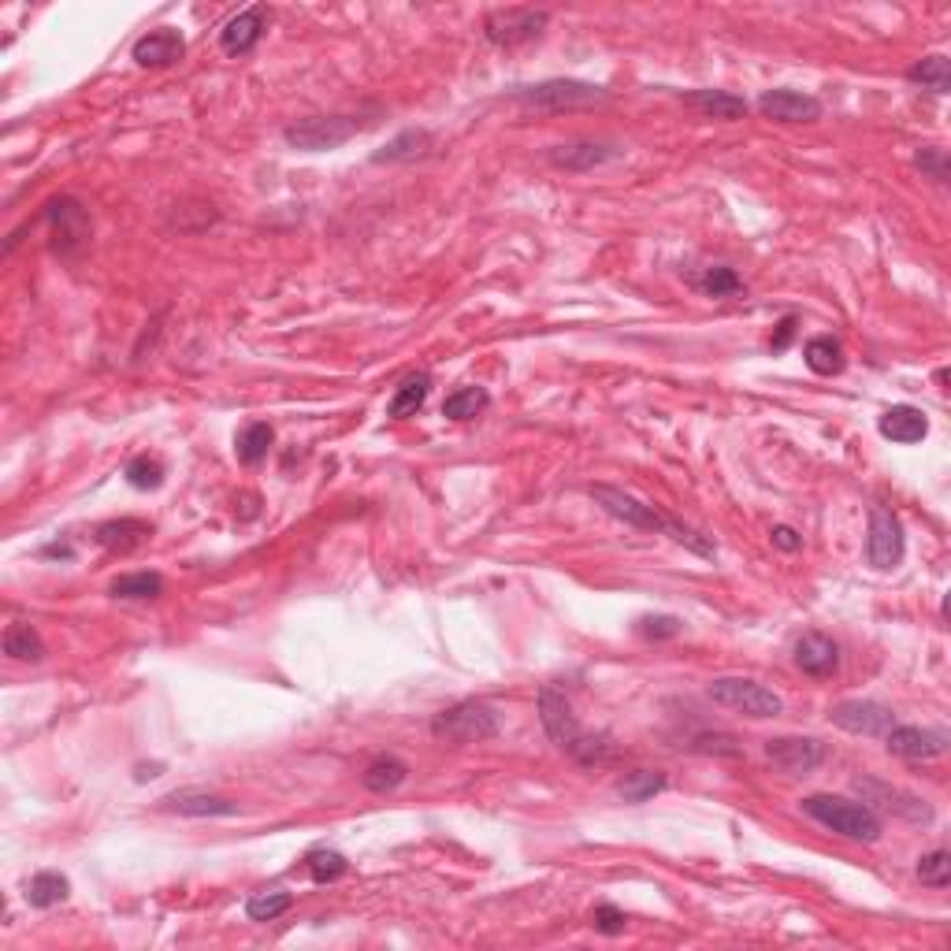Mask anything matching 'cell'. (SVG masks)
Instances as JSON below:
<instances>
[{
    "label": "cell",
    "instance_id": "obj_1",
    "mask_svg": "<svg viewBox=\"0 0 951 951\" xmlns=\"http://www.w3.org/2000/svg\"><path fill=\"white\" fill-rule=\"evenodd\" d=\"M540 722L546 728V736H551L562 751H569L576 762L599 766V762H607V758L613 755V747H610L607 736L584 733L580 722H576V714H573V706H569V699H565L558 688H543L540 691Z\"/></svg>",
    "mask_w": 951,
    "mask_h": 951
},
{
    "label": "cell",
    "instance_id": "obj_2",
    "mask_svg": "<svg viewBox=\"0 0 951 951\" xmlns=\"http://www.w3.org/2000/svg\"><path fill=\"white\" fill-rule=\"evenodd\" d=\"M803 814L825 825V829L840 833V837H848V840H859V844H873L885 833V825H881L873 806L840 800V795H806Z\"/></svg>",
    "mask_w": 951,
    "mask_h": 951
},
{
    "label": "cell",
    "instance_id": "obj_3",
    "mask_svg": "<svg viewBox=\"0 0 951 951\" xmlns=\"http://www.w3.org/2000/svg\"><path fill=\"white\" fill-rule=\"evenodd\" d=\"M431 736L435 739H446V744H484V739H495L498 736V714L487 703H457L450 710H439L431 717Z\"/></svg>",
    "mask_w": 951,
    "mask_h": 951
},
{
    "label": "cell",
    "instance_id": "obj_4",
    "mask_svg": "<svg viewBox=\"0 0 951 951\" xmlns=\"http://www.w3.org/2000/svg\"><path fill=\"white\" fill-rule=\"evenodd\" d=\"M710 699L725 710H736L744 717H755V722H766V717H777L784 710V699L770 691L758 680H747V677H717L710 684Z\"/></svg>",
    "mask_w": 951,
    "mask_h": 951
},
{
    "label": "cell",
    "instance_id": "obj_5",
    "mask_svg": "<svg viewBox=\"0 0 951 951\" xmlns=\"http://www.w3.org/2000/svg\"><path fill=\"white\" fill-rule=\"evenodd\" d=\"M369 123L358 120V115H313V120H302V123H291L283 131L286 146L291 149H302V152H328V149H339L346 141L353 138L358 131H364Z\"/></svg>",
    "mask_w": 951,
    "mask_h": 951
},
{
    "label": "cell",
    "instance_id": "obj_6",
    "mask_svg": "<svg viewBox=\"0 0 951 951\" xmlns=\"http://www.w3.org/2000/svg\"><path fill=\"white\" fill-rule=\"evenodd\" d=\"M610 93L602 86L591 82H573V79H551L540 86H524L513 93V101H521L524 109H543V112H573V109H591L602 104Z\"/></svg>",
    "mask_w": 951,
    "mask_h": 951
},
{
    "label": "cell",
    "instance_id": "obj_7",
    "mask_svg": "<svg viewBox=\"0 0 951 951\" xmlns=\"http://www.w3.org/2000/svg\"><path fill=\"white\" fill-rule=\"evenodd\" d=\"M546 23H551V15L535 12V8H495L484 19V34L498 49H517V45L535 42Z\"/></svg>",
    "mask_w": 951,
    "mask_h": 951
},
{
    "label": "cell",
    "instance_id": "obj_8",
    "mask_svg": "<svg viewBox=\"0 0 951 951\" xmlns=\"http://www.w3.org/2000/svg\"><path fill=\"white\" fill-rule=\"evenodd\" d=\"M903 551H907V540H903V524L896 517V509L885 502L870 506V535H867V558L873 569L888 573L903 562Z\"/></svg>",
    "mask_w": 951,
    "mask_h": 951
},
{
    "label": "cell",
    "instance_id": "obj_9",
    "mask_svg": "<svg viewBox=\"0 0 951 951\" xmlns=\"http://www.w3.org/2000/svg\"><path fill=\"white\" fill-rule=\"evenodd\" d=\"M591 498H595V502H599L602 509H607L610 517H618V521H624L629 528H639V532H658V535L669 532V521H672L669 513H658L655 506L639 502V498L624 495V491H618V487L595 484V487H591Z\"/></svg>",
    "mask_w": 951,
    "mask_h": 951
},
{
    "label": "cell",
    "instance_id": "obj_10",
    "mask_svg": "<svg viewBox=\"0 0 951 951\" xmlns=\"http://www.w3.org/2000/svg\"><path fill=\"white\" fill-rule=\"evenodd\" d=\"M45 224L53 227V249L56 253H75L90 238V213L75 197H56L45 205Z\"/></svg>",
    "mask_w": 951,
    "mask_h": 951
},
{
    "label": "cell",
    "instance_id": "obj_11",
    "mask_svg": "<svg viewBox=\"0 0 951 951\" xmlns=\"http://www.w3.org/2000/svg\"><path fill=\"white\" fill-rule=\"evenodd\" d=\"M854 792H862V803L867 806L873 803V806H881V811H892L896 818L921 822V825L933 822V806H929L926 800H918V795H910V792H899V788H892L885 781L859 777V781H854Z\"/></svg>",
    "mask_w": 951,
    "mask_h": 951
},
{
    "label": "cell",
    "instance_id": "obj_12",
    "mask_svg": "<svg viewBox=\"0 0 951 951\" xmlns=\"http://www.w3.org/2000/svg\"><path fill=\"white\" fill-rule=\"evenodd\" d=\"M885 744L892 755L907 758V762H929L948 751L951 736L944 728H918V725H892L885 733Z\"/></svg>",
    "mask_w": 951,
    "mask_h": 951
},
{
    "label": "cell",
    "instance_id": "obj_13",
    "mask_svg": "<svg viewBox=\"0 0 951 951\" xmlns=\"http://www.w3.org/2000/svg\"><path fill=\"white\" fill-rule=\"evenodd\" d=\"M829 717L837 728L854 736H885L896 725V714L885 703H873V699H848V703L833 706Z\"/></svg>",
    "mask_w": 951,
    "mask_h": 951
},
{
    "label": "cell",
    "instance_id": "obj_14",
    "mask_svg": "<svg viewBox=\"0 0 951 951\" xmlns=\"http://www.w3.org/2000/svg\"><path fill=\"white\" fill-rule=\"evenodd\" d=\"M766 758L781 773H814L825 758V747L814 736H777L766 739Z\"/></svg>",
    "mask_w": 951,
    "mask_h": 951
},
{
    "label": "cell",
    "instance_id": "obj_15",
    "mask_svg": "<svg viewBox=\"0 0 951 951\" xmlns=\"http://www.w3.org/2000/svg\"><path fill=\"white\" fill-rule=\"evenodd\" d=\"M758 112L777 123H814L822 120V101L800 90H766L758 98Z\"/></svg>",
    "mask_w": 951,
    "mask_h": 951
},
{
    "label": "cell",
    "instance_id": "obj_16",
    "mask_svg": "<svg viewBox=\"0 0 951 951\" xmlns=\"http://www.w3.org/2000/svg\"><path fill=\"white\" fill-rule=\"evenodd\" d=\"M264 23H268L264 4H253V8H246V12H238L224 31H219V49H224L227 56L253 53L257 42H261V34H264Z\"/></svg>",
    "mask_w": 951,
    "mask_h": 951
},
{
    "label": "cell",
    "instance_id": "obj_17",
    "mask_svg": "<svg viewBox=\"0 0 951 951\" xmlns=\"http://www.w3.org/2000/svg\"><path fill=\"white\" fill-rule=\"evenodd\" d=\"M186 56V42H182L179 31L171 26H160V31H149L146 37H138L131 49V60L138 67H171Z\"/></svg>",
    "mask_w": 951,
    "mask_h": 951
},
{
    "label": "cell",
    "instance_id": "obj_18",
    "mask_svg": "<svg viewBox=\"0 0 951 951\" xmlns=\"http://www.w3.org/2000/svg\"><path fill=\"white\" fill-rule=\"evenodd\" d=\"M160 811L186 814V818H235L238 803L224 800V795H208V792H197V788H186V792L165 795V800H160Z\"/></svg>",
    "mask_w": 951,
    "mask_h": 951
},
{
    "label": "cell",
    "instance_id": "obj_19",
    "mask_svg": "<svg viewBox=\"0 0 951 951\" xmlns=\"http://www.w3.org/2000/svg\"><path fill=\"white\" fill-rule=\"evenodd\" d=\"M878 431L899 446H915L929 435V417L915 406H892V409L881 412Z\"/></svg>",
    "mask_w": 951,
    "mask_h": 951
},
{
    "label": "cell",
    "instance_id": "obj_20",
    "mask_svg": "<svg viewBox=\"0 0 951 951\" xmlns=\"http://www.w3.org/2000/svg\"><path fill=\"white\" fill-rule=\"evenodd\" d=\"M795 666H800L806 677H833L840 669V650L837 643L822 632H806V636L795 643Z\"/></svg>",
    "mask_w": 951,
    "mask_h": 951
},
{
    "label": "cell",
    "instance_id": "obj_21",
    "mask_svg": "<svg viewBox=\"0 0 951 951\" xmlns=\"http://www.w3.org/2000/svg\"><path fill=\"white\" fill-rule=\"evenodd\" d=\"M613 157H618V149L607 146V141H573V146H554L546 152V160L562 171H591Z\"/></svg>",
    "mask_w": 951,
    "mask_h": 951
},
{
    "label": "cell",
    "instance_id": "obj_22",
    "mask_svg": "<svg viewBox=\"0 0 951 951\" xmlns=\"http://www.w3.org/2000/svg\"><path fill=\"white\" fill-rule=\"evenodd\" d=\"M149 535H152V524L138 521V517H123V521H109L98 528V543L112 554L138 551L141 543H149Z\"/></svg>",
    "mask_w": 951,
    "mask_h": 951
},
{
    "label": "cell",
    "instance_id": "obj_23",
    "mask_svg": "<svg viewBox=\"0 0 951 951\" xmlns=\"http://www.w3.org/2000/svg\"><path fill=\"white\" fill-rule=\"evenodd\" d=\"M428 394H431V372H412V376H406L394 387V398L387 401V417L394 420L417 417V412L424 409Z\"/></svg>",
    "mask_w": 951,
    "mask_h": 951
},
{
    "label": "cell",
    "instance_id": "obj_24",
    "mask_svg": "<svg viewBox=\"0 0 951 951\" xmlns=\"http://www.w3.org/2000/svg\"><path fill=\"white\" fill-rule=\"evenodd\" d=\"M803 361L806 369L814 372V376H840L844 364H848V358H844V346L833 339V335H818V339H811L803 346Z\"/></svg>",
    "mask_w": 951,
    "mask_h": 951
},
{
    "label": "cell",
    "instance_id": "obj_25",
    "mask_svg": "<svg viewBox=\"0 0 951 951\" xmlns=\"http://www.w3.org/2000/svg\"><path fill=\"white\" fill-rule=\"evenodd\" d=\"M684 101L691 109L710 115V120H744L747 115V101L728 90H695V93H684Z\"/></svg>",
    "mask_w": 951,
    "mask_h": 951
},
{
    "label": "cell",
    "instance_id": "obj_26",
    "mask_svg": "<svg viewBox=\"0 0 951 951\" xmlns=\"http://www.w3.org/2000/svg\"><path fill=\"white\" fill-rule=\"evenodd\" d=\"M4 655L15 658V661H31V666H37V661L45 658V643L42 636H37L34 624L26 621H15L4 629Z\"/></svg>",
    "mask_w": 951,
    "mask_h": 951
},
{
    "label": "cell",
    "instance_id": "obj_27",
    "mask_svg": "<svg viewBox=\"0 0 951 951\" xmlns=\"http://www.w3.org/2000/svg\"><path fill=\"white\" fill-rule=\"evenodd\" d=\"M406 777H409V766L401 762V758L380 755V758H372V762H369V770H364L361 781H364V788H369V792L387 795V792H394V788L406 784Z\"/></svg>",
    "mask_w": 951,
    "mask_h": 951
},
{
    "label": "cell",
    "instance_id": "obj_28",
    "mask_svg": "<svg viewBox=\"0 0 951 951\" xmlns=\"http://www.w3.org/2000/svg\"><path fill=\"white\" fill-rule=\"evenodd\" d=\"M67 896H71V881L64 878V873L56 870H42L31 878V885H26V903L37 910H49L56 907V903H64Z\"/></svg>",
    "mask_w": 951,
    "mask_h": 951
},
{
    "label": "cell",
    "instance_id": "obj_29",
    "mask_svg": "<svg viewBox=\"0 0 951 951\" xmlns=\"http://www.w3.org/2000/svg\"><path fill=\"white\" fill-rule=\"evenodd\" d=\"M275 443V431L272 424H264V420H257V424H249L242 435L235 439V454L242 465H261V461L268 457V450H272Z\"/></svg>",
    "mask_w": 951,
    "mask_h": 951
},
{
    "label": "cell",
    "instance_id": "obj_30",
    "mask_svg": "<svg viewBox=\"0 0 951 951\" xmlns=\"http://www.w3.org/2000/svg\"><path fill=\"white\" fill-rule=\"evenodd\" d=\"M907 82L921 86V90L929 93H948L951 90V64L948 56H926V60H918L915 67L907 71Z\"/></svg>",
    "mask_w": 951,
    "mask_h": 951
},
{
    "label": "cell",
    "instance_id": "obj_31",
    "mask_svg": "<svg viewBox=\"0 0 951 951\" xmlns=\"http://www.w3.org/2000/svg\"><path fill=\"white\" fill-rule=\"evenodd\" d=\"M487 406H491V394H487L484 387H457L454 394H446L443 417L446 420H473Z\"/></svg>",
    "mask_w": 951,
    "mask_h": 951
},
{
    "label": "cell",
    "instance_id": "obj_32",
    "mask_svg": "<svg viewBox=\"0 0 951 951\" xmlns=\"http://www.w3.org/2000/svg\"><path fill=\"white\" fill-rule=\"evenodd\" d=\"M115 599H160L165 595V576L160 573H127L112 580Z\"/></svg>",
    "mask_w": 951,
    "mask_h": 951
},
{
    "label": "cell",
    "instance_id": "obj_33",
    "mask_svg": "<svg viewBox=\"0 0 951 951\" xmlns=\"http://www.w3.org/2000/svg\"><path fill=\"white\" fill-rule=\"evenodd\" d=\"M428 146H431V138H428L424 131H406V134H398V138H394V141H387V146H383L372 160H376V165H394V160H412V157H424Z\"/></svg>",
    "mask_w": 951,
    "mask_h": 951
},
{
    "label": "cell",
    "instance_id": "obj_34",
    "mask_svg": "<svg viewBox=\"0 0 951 951\" xmlns=\"http://www.w3.org/2000/svg\"><path fill=\"white\" fill-rule=\"evenodd\" d=\"M661 788H666V773H658V770H636V773H629V777H624V781L618 784V792L624 795V803H647V800H655Z\"/></svg>",
    "mask_w": 951,
    "mask_h": 951
},
{
    "label": "cell",
    "instance_id": "obj_35",
    "mask_svg": "<svg viewBox=\"0 0 951 951\" xmlns=\"http://www.w3.org/2000/svg\"><path fill=\"white\" fill-rule=\"evenodd\" d=\"M123 476H127V484L134 487V491H157V487L165 484V465H160L157 457L141 454L123 468Z\"/></svg>",
    "mask_w": 951,
    "mask_h": 951
},
{
    "label": "cell",
    "instance_id": "obj_36",
    "mask_svg": "<svg viewBox=\"0 0 951 951\" xmlns=\"http://www.w3.org/2000/svg\"><path fill=\"white\" fill-rule=\"evenodd\" d=\"M309 873H313V881L316 885H331V881H339L346 870H350V862H346V854H339V851H331V848H316V851H309Z\"/></svg>",
    "mask_w": 951,
    "mask_h": 951
},
{
    "label": "cell",
    "instance_id": "obj_37",
    "mask_svg": "<svg viewBox=\"0 0 951 951\" xmlns=\"http://www.w3.org/2000/svg\"><path fill=\"white\" fill-rule=\"evenodd\" d=\"M291 903H294L291 892H261V896H253L246 903V918L249 921H275L280 915L291 910Z\"/></svg>",
    "mask_w": 951,
    "mask_h": 951
},
{
    "label": "cell",
    "instance_id": "obj_38",
    "mask_svg": "<svg viewBox=\"0 0 951 951\" xmlns=\"http://www.w3.org/2000/svg\"><path fill=\"white\" fill-rule=\"evenodd\" d=\"M918 881L929 888H948L951 885V854L944 848L929 851L918 859Z\"/></svg>",
    "mask_w": 951,
    "mask_h": 951
},
{
    "label": "cell",
    "instance_id": "obj_39",
    "mask_svg": "<svg viewBox=\"0 0 951 951\" xmlns=\"http://www.w3.org/2000/svg\"><path fill=\"white\" fill-rule=\"evenodd\" d=\"M699 291L706 297H736L744 291V280H739L733 268H706V272L699 275Z\"/></svg>",
    "mask_w": 951,
    "mask_h": 951
},
{
    "label": "cell",
    "instance_id": "obj_40",
    "mask_svg": "<svg viewBox=\"0 0 951 951\" xmlns=\"http://www.w3.org/2000/svg\"><path fill=\"white\" fill-rule=\"evenodd\" d=\"M591 926L599 929V933H607V937H618V933H624L629 918H624V910L613 907V903H599V907L591 910Z\"/></svg>",
    "mask_w": 951,
    "mask_h": 951
},
{
    "label": "cell",
    "instance_id": "obj_41",
    "mask_svg": "<svg viewBox=\"0 0 951 951\" xmlns=\"http://www.w3.org/2000/svg\"><path fill=\"white\" fill-rule=\"evenodd\" d=\"M915 165H918L921 176H929V179H937V182L948 179V152H944V149H921L918 157H915Z\"/></svg>",
    "mask_w": 951,
    "mask_h": 951
},
{
    "label": "cell",
    "instance_id": "obj_42",
    "mask_svg": "<svg viewBox=\"0 0 951 951\" xmlns=\"http://www.w3.org/2000/svg\"><path fill=\"white\" fill-rule=\"evenodd\" d=\"M639 632L647 639H672V636H680V621L677 618H643Z\"/></svg>",
    "mask_w": 951,
    "mask_h": 951
},
{
    "label": "cell",
    "instance_id": "obj_43",
    "mask_svg": "<svg viewBox=\"0 0 951 951\" xmlns=\"http://www.w3.org/2000/svg\"><path fill=\"white\" fill-rule=\"evenodd\" d=\"M770 540H773L777 551H784V554H795L803 546V535L795 532V528H788V524H777L770 532Z\"/></svg>",
    "mask_w": 951,
    "mask_h": 951
},
{
    "label": "cell",
    "instance_id": "obj_44",
    "mask_svg": "<svg viewBox=\"0 0 951 951\" xmlns=\"http://www.w3.org/2000/svg\"><path fill=\"white\" fill-rule=\"evenodd\" d=\"M795 316H784L781 324H777V335H773V350L781 353V350H788V346H792V339H795Z\"/></svg>",
    "mask_w": 951,
    "mask_h": 951
}]
</instances>
